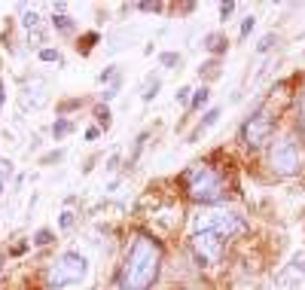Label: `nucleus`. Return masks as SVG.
Wrapping results in <instances>:
<instances>
[{"mask_svg":"<svg viewBox=\"0 0 305 290\" xmlns=\"http://www.w3.org/2000/svg\"><path fill=\"white\" fill-rule=\"evenodd\" d=\"M272 131H275V119H272V113L259 110V113H253V116L244 122V128H241V140L247 143L250 150H259L262 143L272 137Z\"/></svg>","mask_w":305,"mask_h":290,"instance_id":"nucleus-6","label":"nucleus"},{"mask_svg":"<svg viewBox=\"0 0 305 290\" xmlns=\"http://www.w3.org/2000/svg\"><path fill=\"white\" fill-rule=\"evenodd\" d=\"M275 174H293L299 165H302V150H299V140L293 137H281L275 147H272V156H269Z\"/></svg>","mask_w":305,"mask_h":290,"instance_id":"nucleus-4","label":"nucleus"},{"mask_svg":"<svg viewBox=\"0 0 305 290\" xmlns=\"http://www.w3.org/2000/svg\"><path fill=\"white\" fill-rule=\"evenodd\" d=\"M199 229L217 232V235L226 241V238H232V235L244 232V220H241L238 214H232V211H214V214H208V217H205V220L199 217Z\"/></svg>","mask_w":305,"mask_h":290,"instance_id":"nucleus-5","label":"nucleus"},{"mask_svg":"<svg viewBox=\"0 0 305 290\" xmlns=\"http://www.w3.org/2000/svg\"><path fill=\"white\" fill-rule=\"evenodd\" d=\"M223 247L226 241L217 235V232H208V229H199L193 235V253H196V260L205 263V266H214L223 260Z\"/></svg>","mask_w":305,"mask_h":290,"instance_id":"nucleus-7","label":"nucleus"},{"mask_svg":"<svg viewBox=\"0 0 305 290\" xmlns=\"http://www.w3.org/2000/svg\"><path fill=\"white\" fill-rule=\"evenodd\" d=\"M162 269V244L149 235H137L119 272V290H149Z\"/></svg>","mask_w":305,"mask_h":290,"instance_id":"nucleus-1","label":"nucleus"},{"mask_svg":"<svg viewBox=\"0 0 305 290\" xmlns=\"http://www.w3.org/2000/svg\"><path fill=\"white\" fill-rule=\"evenodd\" d=\"M40 61H61V55L55 49H40Z\"/></svg>","mask_w":305,"mask_h":290,"instance_id":"nucleus-19","label":"nucleus"},{"mask_svg":"<svg viewBox=\"0 0 305 290\" xmlns=\"http://www.w3.org/2000/svg\"><path fill=\"white\" fill-rule=\"evenodd\" d=\"M253 25H256V19H253V16H247V19L241 22V40H244V37H247V34L253 31Z\"/></svg>","mask_w":305,"mask_h":290,"instance_id":"nucleus-16","label":"nucleus"},{"mask_svg":"<svg viewBox=\"0 0 305 290\" xmlns=\"http://www.w3.org/2000/svg\"><path fill=\"white\" fill-rule=\"evenodd\" d=\"M113 74H116V70H113V67H110V70H104V74H101V83H107V80H113Z\"/></svg>","mask_w":305,"mask_h":290,"instance_id":"nucleus-27","label":"nucleus"},{"mask_svg":"<svg viewBox=\"0 0 305 290\" xmlns=\"http://www.w3.org/2000/svg\"><path fill=\"white\" fill-rule=\"evenodd\" d=\"M116 92H119V89H116V86H107V89H104V92H101V95H104V101H110V98H113V95H116Z\"/></svg>","mask_w":305,"mask_h":290,"instance_id":"nucleus-26","label":"nucleus"},{"mask_svg":"<svg viewBox=\"0 0 305 290\" xmlns=\"http://www.w3.org/2000/svg\"><path fill=\"white\" fill-rule=\"evenodd\" d=\"M98 134H101V128H89V131H86V137H89V140H95Z\"/></svg>","mask_w":305,"mask_h":290,"instance_id":"nucleus-28","label":"nucleus"},{"mask_svg":"<svg viewBox=\"0 0 305 290\" xmlns=\"http://www.w3.org/2000/svg\"><path fill=\"white\" fill-rule=\"evenodd\" d=\"M232 13H235V4H223L220 7V19H226V22H229V16H232Z\"/></svg>","mask_w":305,"mask_h":290,"instance_id":"nucleus-20","label":"nucleus"},{"mask_svg":"<svg viewBox=\"0 0 305 290\" xmlns=\"http://www.w3.org/2000/svg\"><path fill=\"white\" fill-rule=\"evenodd\" d=\"M162 64H168V67H171V64H180V55H174V52H165V55H162Z\"/></svg>","mask_w":305,"mask_h":290,"instance_id":"nucleus-22","label":"nucleus"},{"mask_svg":"<svg viewBox=\"0 0 305 290\" xmlns=\"http://www.w3.org/2000/svg\"><path fill=\"white\" fill-rule=\"evenodd\" d=\"M183 184H186V193L193 202H202V205H214L226 196V184L223 177L211 168V165H193L189 171H183Z\"/></svg>","mask_w":305,"mask_h":290,"instance_id":"nucleus-2","label":"nucleus"},{"mask_svg":"<svg viewBox=\"0 0 305 290\" xmlns=\"http://www.w3.org/2000/svg\"><path fill=\"white\" fill-rule=\"evenodd\" d=\"M37 25H40V16H37V13H28V16H25V28H37Z\"/></svg>","mask_w":305,"mask_h":290,"instance_id":"nucleus-21","label":"nucleus"},{"mask_svg":"<svg viewBox=\"0 0 305 290\" xmlns=\"http://www.w3.org/2000/svg\"><path fill=\"white\" fill-rule=\"evenodd\" d=\"M0 193H4V177H0Z\"/></svg>","mask_w":305,"mask_h":290,"instance_id":"nucleus-29","label":"nucleus"},{"mask_svg":"<svg viewBox=\"0 0 305 290\" xmlns=\"http://www.w3.org/2000/svg\"><path fill=\"white\" fill-rule=\"evenodd\" d=\"M208 98H211V92H208V89H199V92L193 95V101H189V107H193V110H199L202 104H208Z\"/></svg>","mask_w":305,"mask_h":290,"instance_id":"nucleus-10","label":"nucleus"},{"mask_svg":"<svg viewBox=\"0 0 305 290\" xmlns=\"http://www.w3.org/2000/svg\"><path fill=\"white\" fill-rule=\"evenodd\" d=\"M73 220H76L73 211H64V214H61V220H58V226H61V229H70V226H73Z\"/></svg>","mask_w":305,"mask_h":290,"instance_id":"nucleus-15","label":"nucleus"},{"mask_svg":"<svg viewBox=\"0 0 305 290\" xmlns=\"http://www.w3.org/2000/svg\"><path fill=\"white\" fill-rule=\"evenodd\" d=\"M189 95H193V89H189V86H183V89H177V101H180L183 107H189Z\"/></svg>","mask_w":305,"mask_h":290,"instance_id":"nucleus-17","label":"nucleus"},{"mask_svg":"<svg viewBox=\"0 0 305 290\" xmlns=\"http://www.w3.org/2000/svg\"><path fill=\"white\" fill-rule=\"evenodd\" d=\"M156 92H159V80H152L146 86V92H143V101H152V98H156Z\"/></svg>","mask_w":305,"mask_h":290,"instance_id":"nucleus-18","label":"nucleus"},{"mask_svg":"<svg viewBox=\"0 0 305 290\" xmlns=\"http://www.w3.org/2000/svg\"><path fill=\"white\" fill-rule=\"evenodd\" d=\"M70 131H73V125H70L67 119H58V122L52 125V134H55V140H58V137H64V134H70Z\"/></svg>","mask_w":305,"mask_h":290,"instance_id":"nucleus-9","label":"nucleus"},{"mask_svg":"<svg viewBox=\"0 0 305 290\" xmlns=\"http://www.w3.org/2000/svg\"><path fill=\"white\" fill-rule=\"evenodd\" d=\"M86 272H89V260L76 250H67L52 263V269L46 275V287L49 290H64L70 284H80L86 278Z\"/></svg>","mask_w":305,"mask_h":290,"instance_id":"nucleus-3","label":"nucleus"},{"mask_svg":"<svg viewBox=\"0 0 305 290\" xmlns=\"http://www.w3.org/2000/svg\"><path fill=\"white\" fill-rule=\"evenodd\" d=\"M272 43H275V37H272V34H265V37H262V43H259V52L272 49Z\"/></svg>","mask_w":305,"mask_h":290,"instance_id":"nucleus-24","label":"nucleus"},{"mask_svg":"<svg viewBox=\"0 0 305 290\" xmlns=\"http://www.w3.org/2000/svg\"><path fill=\"white\" fill-rule=\"evenodd\" d=\"M52 25H55L58 31H70V28H73V22H70L64 13H55V16H52Z\"/></svg>","mask_w":305,"mask_h":290,"instance_id":"nucleus-11","label":"nucleus"},{"mask_svg":"<svg viewBox=\"0 0 305 290\" xmlns=\"http://www.w3.org/2000/svg\"><path fill=\"white\" fill-rule=\"evenodd\" d=\"M299 125H302V131H305V95L299 98Z\"/></svg>","mask_w":305,"mask_h":290,"instance_id":"nucleus-23","label":"nucleus"},{"mask_svg":"<svg viewBox=\"0 0 305 290\" xmlns=\"http://www.w3.org/2000/svg\"><path fill=\"white\" fill-rule=\"evenodd\" d=\"M217 119H220V110H217V107H214V110H208V113H205V119H202V125H199V131H205V128H211V125H214Z\"/></svg>","mask_w":305,"mask_h":290,"instance_id":"nucleus-12","label":"nucleus"},{"mask_svg":"<svg viewBox=\"0 0 305 290\" xmlns=\"http://www.w3.org/2000/svg\"><path fill=\"white\" fill-rule=\"evenodd\" d=\"M95 116H98V122L104 128H110V110H107V107H95Z\"/></svg>","mask_w":305,"mask_h":290,"instance_id":"nucleus-13","label":"nucleus"},{"mask_svg":"<svg viewBox=\"0 0 305 290\" xmlns=\"http://www.w3.org/2000/svg\"><path fill=\"white\" fill-rule=\"evenodd\" d=\"M49 241H52V232H49V229H40V232L34 235V244H40V247H43V244H49Z\"/></svg>","mask_w":305,"mask_h":290,"instance_id":"nucleus-14","label":"nucleus"},{"mask_svg":"<svg viewBox=\"0 0 305 290\" xmlns=\"http://www.w3.org/2000/svg\"><path fill=\"white\" fill-rule=\"evenodd\" d=\"M205 49L208 52H226V37H220V34H208Z\"/></svg>","mask_w":305,"mask_h":290,"instance_id":"nucleus-8","label":"nucleus"},{"mask_svg":"<svg viewBox=\"0 0 305 290\" xmlns=\"http://www.w3.org/2000/svg\"><path fill=\"white\" fill-rule=\"evenodd\" d=\"M140 10H143V13H159L162 7H159V4H140Z\"/></svg>","mask_w":305,"mask_h":290,"instance_id":"nucleus-25","label":"nucleus"}]
</instances>
